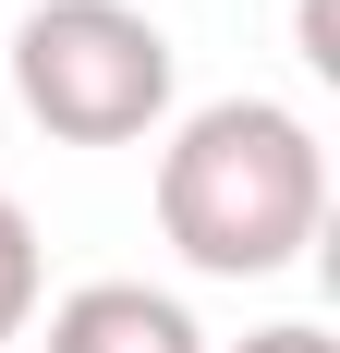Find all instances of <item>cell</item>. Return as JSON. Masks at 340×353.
<instances>
[{"instance_id": "cell-1", "label": "cell", "mask_w": 340, "mask_h": 353, "mask_svg": "<svg viewBox=\"0 0 340 353\" xmlns=\"http://www.w3.org/2000/svg\"><path fill=\"white\" fill-rule=\"evenodd\" d=\"M328 219V146L279 98H206L158 146V232L195 281H279Z\"/></svg>"}, {"instance_id": "cell-2", "label": "cell", "mask_w": 340, "mask_h": 353, "mask_svg": "<svg viewBox=\"0 0 340 353\" xmlns=\"http://www.w3.org/2000/svg\"><path fill=\"white\" fill-rule=\"evenodd\" d=\"M12 98L61 146H134L170 122V25L134 0H36L12 25Z\"/></svg>"}, {"instance_id": "cell-3", "label": "cell", "mask_w": 340, "mask_h": 353, "mask_svg": "<svg viewBox=\"0 0 340 353\" xmlns=\"http://www.w3.org/2000/svg\"><path fill=\"white\" fill-rule=\"evenodd\" d=\"M36 353H206L195 305L182 292H146V281H85L49 305V341Z\"/></svg>"}, {"instance_id": "cell-4", "label": "cell", "mask_w": 340, "mask_h": 353, "mask_svg": "<svg viewBox=\"0 0 340 353\" xmlns=\"http://www.w3.org/2000/svg\"><path fill=\"white\" fill-rule=\"evenodd\" d=\"M36 329V219L0 195V341H25Z\"/></svg>"}, {"instance_id": "cell-5", "label": "cell", "mask_w": 340, "mask_h": 353, "mask_svg": "<svg viewBox=\"0 0 340 353\" xmlns=\"http://www.w3.org/2000/svg\"><path fill=\"white\" fill-rule=\"evenodd\" d=\"M231 353H340L328 329H304V317H279V329H255V341H231Z\"/></svg>"}]
</instances>
